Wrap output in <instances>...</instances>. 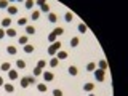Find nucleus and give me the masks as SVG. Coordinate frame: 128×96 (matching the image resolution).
Here are the masks:
<instances>
[{
    "label": "nucleus",
    "instance_id": "1",
    "mask_svg": "<svg viewBox=\"0 0 128 96\" xmlns=\"http://www.w3.org/2000/svg\"><path fill=\"white\" fill-rule=\"evenodd\" d=\"M35 5H38L40 6V13H50V11H51V8H50V5H48V3L46 2H43V0H37V2H35Z\"/></svg>",
    "mask_w": 128,
    "mask_h": 96
},
{
    "label": "nucleus",
    "instance_id": "2",
    "mask_svg": "<svg viewBox=\"0 0 128 96\" xmlns=\"http://www.w3.org/2000/svg\"><path fill=\"white\" fill-rule=\"evenodd\" d=\"M106 72L107 70H101V69H96L93 74H94V80L96 82H99V83H102L104 80H106Z\"/></svg>",
    "mask_w": 128,
    "mask_h": 96
},
{
    "label": "nucleus",
    "instance_id": "3",
    "mask_svg": "<svg viewBox=\"0 0 128 96\" xmlns=\"http://www.w3.org/2000/svg\"><path fill=\"white\" fill-rule=\"evenodd\" d=\"M42 77H43V82H45V83H50V82H53V80H54V74L51 70H43Z\"/></svg>",
    "mask_w": 128,
    "mask_h": 96
},
{
    "label": "nucleus",
    "instance_id": "4",
    "mask_svg": "<svg viewBox=\"0 0 128 96\" xmlns=\"http://www.w3.org/2000/svg\"><path fill=\"white\" fill-rule=\"evenodd\" d=\"M54 58H58L59 61H64V59H67V58H69V53H67L66 50H59V51H56Z\"/></svg>",
    "mask_w": 128,
    "mask_h": 96
},
{
    "label": "nucleus",
    "instance_id": "5",
    "mask_svg": "<svg viewBox=\"0 0 128 96\" xmlns=\"http://www.w3.org/2000/svg\"><path fill=\"white\" fill-rule=\"evenodd\" d=\"M96 67H98V69H101V70H107V69H109V64H107V61L104 58H101L98 62H96Z\"/></svg>",
    "mask_w": 128,
    "mask_h": 96
},
{
    "label": "nucleus",
    "instance_id": "6",
    "mask_svg": "<svg viewBox=\"0 0 128 96\" xmlns=\"http://www.w3.org/2000/svg\"><path fill=\"white\" fill-rule=\"evenodd\" d=\"M8 74V78L11 80V82H14V80H19V72L18 70H14V69H10L6 72Z\"/></svg>",
    "mask_w": 128,
    "mask_h": 96
},
{
    "label": "nucleus",
    "instance_id": "7",
    "mask_svg": "<svg viewBox=\"0 0 128 96\" xmlns=\"http://www.w3.org/2000/svg\"><path fill=\"white\" fill-rule=\"evenodd\" d=\"M0 27H2V29H8V27H11V18H10V16H5V18L2 19Z\"/></svg>",
    "mask_w": 128,
    "mask_h": 96
},
{
    "label": "nucleus",
    "instance_id": "8",
    "mask_svg": "<svg viewBox=\"0 0 128 96\" xmlns=\"http://www.w3.org/2000/svg\"><path fill=\"white\" fill-rule=\"evenodd\" d=\"M18 11H19V8L16 6V5H11V3H10V6L6 8L8 16H16V14H18Z\"/></svg>",
    "mask_w": 128,
    "mask_h": 96
},
{
    "label": "nucleus",
    "instance_id": "9",
    "mask_svg": "<svg viewBox=\"0 0 128 96\" xmlns=\"http://www.w3.org/2000/svg\"><path fill=\"white\" fill-rule=\"evenodd\" d=\"M83 91L85 93H93V90H94V83H91V82H86V83H83Z\"/></svg>",
    "mask_w": 128,
    "mask_h": 96
},
{
    "label": "nucleus",
    "instance_id": "10",
    "mask_svg": "<svg viewBox=\"0 0 128 96\" xmlns=\"http://www.w3.org/2000/svg\"><path fill=\"white\" fill-rule=\"evenodd\" d=\"M5 34H6V37H11V38L18 37V30H16L14 27H8V29H5Z\"/></svg>",
    "mask_w": 128,
    "mask_h": 96
},
{
    "label": "nucleus",
    "instance_id": "11",
    "mask_svg": "<svg viewBox=\"0 0 128 96\" xmlns=\"http://www.w3.org/2000/svg\"><path fill=\"white\" fill-rule=\"evenodd\" d=\"M46 19H48V22H50V24H56V22H58V14L53 13V11H50L48 16H46Z\"/></svg>",
    "mask_w": 128,
    "mask_h": 96
},
{
    "label": "nucleus",
    "instance_id": "12",
    "mask_svg": "<svg viewBox=\"0 0 128 96\" xmlns=\"http://www.w3.org/2000/svg\"><path fill=\"white\" fill-rule=\"evenodd\" d=\"M77 30H78V34H86V32H88V26L85 22H78L77 24Z\"/></svg>",
    "mask_w": 128,
    "mask_h": 96
},
{
    "label": "nucleus",
    "instance_id": "13",
    "mask_svg": "<svg viewBox=\"0 0 128 96\" xmlns=\"http://www.w3.org/2000/svg\"><path fill=\"white\" fill-rule=\"evenodd\" d=\"M22 50H24V53H26V54H32V53L35 51V46L30 45V43H27V45L22 46Z\"/></svg>",
    "mask_w": 128,
    "mask_h": 96
},
{
    "label": "nucleus",
    "instance_id": "14",
    "mask_svg": "<svg viewBox=\"0 0 128 96\" xmlns=\"http://www.w3.org/2000/svg\"><path fill=\"white\" fill-rule=\"evenodd\" d=\"M67 72H69V75H72V77H77L78 75V67L77 66H69L67 67Z\"/></svg>",
    "mask_w": 128,
    "mask_h": 96
},
{
    "label": "nucleus",
    "instance_id": "15",
    "mask_svg": "<svg viewBox=\"0 0 128 96\" xmlns=\"http://www.w3.org/2000/svg\"><path fill=\"white\" fill-rule=\"evenodd\" d=\"M58 64H59V59L58 58H50V61H48V67L50 69H54V67H58Z\"/></svg>",
    "mask_w": 128,
    "mask_h": 96
},
{
    "label": "nucleus",
    "instance_id": "16",
    "mask_svg": "<svg viewBox=\"0 0 128 96\" xmlns=\"http://www.w3.org/2000/svg\"><path fill=\"white\" fill-rule=\"evenodd\" d=\"M6 53L11 54V56H14L16 53H18V46H16V45H6Z\"/></svg>",
    "mask_w": 128,
    "mask_h": 96
},
{
    "label": "nucleus",
    "instance_id": "17",
    "mask_svg": "<svg viewBox=\"0 0 128 96\" xmlns=\"http://www.w3.org/2000/svg\"><path fill=\"white\" fill-rule=\"evenodd\" d=\"M69 45H70V48H77L78 45H80V38L75 35V37H72L70 40H69Z\"/></svg>",
    "mask_w": 128,
    "mask_h": 96
},
{
    "label": "nucleus",
    "instance_id": "18",
    "mask_svg": "<svg viewBox=\"0 0 128 96\" xmlns=\"http://www.w3.org/2000/svg\"><path fill=\"white\" fill-rule=\"evenodd\" d=\"M16 69L18 70H24L26 69V61H24V59H16Z\"/></svg>",
    "mask_w": 128,
    "mask_h": 96
},
{
    "label": "nucleus",
    "instance_id": "19",
    "mask_svg": "<svg viewBox=\"0 0 128 96\" xmlns=\"http://www.w3.org/2000/svg\"><path fill=\"white\" fill-rule=\"evenodd\" d=\"M18 43H19V45H27V43H29V37H27V35L26 34H24V35H19V37H18Z\"/></svg>",
    "mask_w": 128,
    "mask_h": 96
},
{
    "label": "nucleus",
    "instance_id": "20",
    "mask_svg": "<svg viewBox=\"0 0 128 96\" xmlns=\"http://www.w3.org/2000/svg\"><path fill=\"white\" fill-rule=\"evenodd\" d=\"M35 32H37V30H35V27L32 26V24H27V26H26V35H27V37H30V35H34Z\"/></svg>",
    "mask_w": 128,
    "mask_h": 96
},
{
    "label": "nucleus",
    "instance_id": "21",
    "mask_svg": "<svg viewBox=\"0 0 128 96\" xmlns=\"http://www.w3.org/2000/svg\"><path fill=\"white\" fill-rule=\"evenodd\" d=\"M19 85H21V88H29V78L27 77H19Z\"/></svg>",
    "mask_w": 128,
    "mask_h": 96
},
{
    "label": "nucleus",
    "instance_id": "22",
    "mask_svg": "<svg viewBox=\"0 0 128 96\" xmlns=\"http://www.w3.org/2000/svg\"><path fill=\"white\" fill-rule=\"evenodd\" d=\"M64 21H66L67 24L72 22L74 21V13H72V11H66V13H64Z\"/></svg>",
    "mask_w": 128,
    "mask_h": 96
},
{
    "label": "nucleus",
    "instance_id": "23",
    "mask_svg": "<svg viewBox=\"0 0 128 96\" xmlns=\"http://www.w3.org/2000/svg\"><path fill=\"white\" fill-rule=\"evenodd\" d=\"M2 88L6 91V93H14V85H13V83H5Z\"/></svg>",
    "mask_w": 128,
    "mask_h": 96
},
{
    "label": "nucleus",
    "instance_id": "24",
    "mask_svg": "<svg viewBox=\"0 0 128 96\" xmlns=\"http://www.w3.org/2000/svg\"><path fill=\"white\" fill-rule=\"evenodd\" d=\"M37 91H40V93H46V91H48V85H46V83H37Z\"/></svg>",
    "mask_w": 128,
    "mask_h": 96
},
{
    "label": "nucleus",
    "instance_id": "25",
    "mask_svg": "<svg viewBox=\"0 0 128 96\" xmlns=\"http://www.w3.org/2000/svg\"><path fill=\"white\" fill-rule=\"evenodd\" d=\"M53 50H56V51H59V50H62V43H61V40H56L54 43H51L50 45Z\"/></svg>",
    "mask_w": 128,
    "mask_h": 96
},
{
    "label": "nucleus",
    "instance_id": "26",
    "mask_svg": "<svg viewBox=\"0 0 128 96\" xmlns=\"http://www.w3.org/2000/svg\"><path fill=\"white\" fill-rule=\"evenodd\" d=\"M10 69H11V62H8V61L2 62V66H0V70H3V72H8Z\"/></svg>",
    "mask_w": 128,
    "mask_h": 96
},
{
    "label": "nucleus",
    "instance_id": "27",
    "mask_svg": "<svg viewBox=\"0 0 128 96\" xmlns=\"http://www.w3.org/2000/svg\"><path fill=\"white\" fill-rule=\"evenodd\" d=\"M30 19H32V21H38V19H40V11L38 10H34L30 13Z\"/></svg>",
    "mask_w": 128,
    "mask_h": 96
},
{
    "label": "nucleus",
    "instance_id": "28",
    "mask_svg": "<svg viewBox=\"0 0 128 96\" xmlns=\"http://www.w3.org/2000/svg\"><path fill=\"white\" fill-rule=\"evenodd\" d=\"M85 69H86V72H94L96 69H98V67H96V62H88Z\"/></svg>",
    "mask_w": 128,
    "mask_h": 96
},
{
    "label": "nucleus",
    "instance_id": "29",
    "mask_svg": "<svg viewBox=\"0 0 128 96\" xmlns=\"http://www.w3.org/2000/svg\"><path fill=\"white\" fill-rule=\"evenodd\" d=\"M51 32H53L56 37H61V35L64 34V29H62V27H54V29L51 30Z\"/></svg>",
    "mask_w": 128,
    "mask_h": 96
},
{
    "label": "nucleus",
    "instance_id": "30",
    "mask_svg": "<svg viewBox=\"0 0 128 96\" xmlns=\"http://www.w3.org/2000/svg\"><path fill=\"white\" fill-rule=\"evenodd\" d=\"M34 5H35L34 0H26V3H24V8H26V10H32V8H34Z\"/></svg>",
    "mask_w": 128,
    "mask_h": 96
},
{
    "label": "nucleus",
    "instance_id": "31",
    "mask_svg": "<svg viewBox=\"0 0 128 96\" xmlns=\"http://www.w3.org/2000/svg\"><path fill=\"white\" fill-rule=\"evenodd\" d=\"M46 66H48V62L45 61V59H38V62H37V66H35V67H38V69H45Z\"/></svg>",
    "mask_w": 128,
    "mask_h": 96
},
{
    "label": "nucleus",
    "instance_id": "32",
    "mask_svg": "<svg viewBox=\"0 0 128 96\" xmlns=\"http://www.w3.org/2000/svg\"><path fill=\"white\" fill-rule=\"evenodd\" d=\"M51 96H64V91L59 88H54V90H51Z\"/></svg>",
    "mask_w": 128,
    "mask_h": 96
},
{
    "label": "nucleus",
    "instance_id": "33",
    "mask_svg": "<svg viewBox=\"0 0 128 96\" xmlns=\"http://www.w3.org/2000/svg\"><path fill=\"white\" fill-rule=\"evenodd\" d=\"M46 38H48V42H50V45H51V43H54L56 40H58V37H56V35L53 34V32H50V34H48V37H46Z\"/></svg>",
    "mask_w": 128,
    "mask_h": 96
},
{
    "label": "nucleus",
    "instance_id": "34",
    "mask_svg": "<svg viewBox=\"0 0 128 96\" xmlns=\"http://www.w3.org/2000/svg\"><path fill=\"white\" fill-rule=\"evenodd\" d=\"M10 6V2L8 0H0V10H6Z\"/></svg>",
    "mask_w": 128,
    "mask_h": 96
},
{
    "label": "nucleus",
    "instance_id": "35",
    "mask_svg": "<svg viewBox=\"0 0 128 96\" xmlns=\"http://www.w3.org/2000/svg\"><path fill=\"white\" fill-rule=\"evenodd\" d=\"M43 74V69H38V67H34V70H32V75L34 77H38V75Z\"/></svg>",
    "mask_w": 128,
    "mask_h": 96
},
{
    "label": "nucleus",
    "instance_id": "36",
    "mask_svg": "<svg viewBox=\"0 0 128 96\" xmlns=\"http://www.w3.org/2000/svg\"><path fill=\"white\" fill-rule=\"evenodd\" d=\"M16 22H18V26H24V27H26L27 26V18H24V16H22V18H19Z\"/></svg>",
    "mask_w": 128,
    "mask_h": 96
},
{
    "label": "nucleus",
    "instance_id": "37",
    "mask_svg": "<svg viewBox=\"0 0 128 96\" xmlns=\"http://www.w3.org/2000/svg\"><path fill=\"white\" fill-rule=\"evenodd\" d=\"M5 37H6L5 29H2V27H0V40H2V38H5Z\"/></svg>",
    "mask_w": 128,
    "mask_h": 96
},
{
    "label": "nucleus",
    "instance_id": "38",
    "mask_svg": "<svg viewBox=\"0 0 128 96\" xmlns=\"http://www.w3.org/2000/svg\"><path fill=\"white\" fill-rule=\"evenodd\" d=\"M27 78H29V83H35V77H34V75H29Z\"/></svg>",
    "mask_w": 128,
    "mask_h": 96
},
{
    "label": "nucleus",
    "instance_id": "39",
    "mask_svg": "<svg viewBox=\"0 0 128 96\" xmlns=\"http://www.w3.org/2000/svg\"><path fill=\"white\" fill-rule=\"evenodd\" d=\"M3 85H5V78L0 75V86H3Z\"/></svg>",
    "mask_w": 128,
    "mask_h": 96
},
{
    "label": "nucleus",
    "instance_id": "40",
    "mask_svg": "<svg viewBox=\"0 0 128 96\" xmlns=\"http://www.w3.org/2000/svg\"><path fill=\"white\" fill-rule=\"evenodd\" d=\"M88 96H96V94L94 93H88Z\"/></svg>",
    "mask_w": 128,
    "mask_h": 96
}]
</instances>
